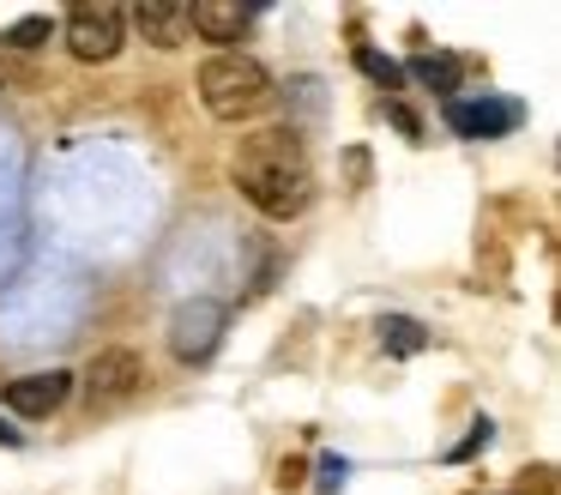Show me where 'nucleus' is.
Wrapping results in <instances>:
<instances>
[{
	"instance_id": "39448f33",
	"label": "nucleus",
	"mask_w": 561,
	"mask_h": 495,
	"mask_svg": "<svg viewBox=\"0 0 561 495\" xmlns=\"http://www.w3.org/2000/svg\"><path fill=\"white\" fill-rule=\"evenodd\" d=\"M525 121V109L513 103V97H447V127L459 133V139H501V133H513Z\"/></svg>"
},
{
	"instance_id": "1a4fd4ad",
	"label": "nucleus",
	"mask_w": 561,
	"mask_h": 495,
	"mask_svg": "<svg viewBox=\"0 0 561 495\" xmlns=\"http://www.w3.org/2000/svg\"><path fill=\"white\" fill-rule=\"evenodd\" d=\"M248 19H254V7H242V0H194L187 7V31H199L206 43H236Z\"/></svg>"
},
{
	"instance_id": "0eeeda50",
	"label": "nucleus",
	"mask_w": 561,
	"mask_h": 495,
	"mask_svg": "<svg viewBox=\"0 0 561 495\" xmlns=\"http://www.w3.org/2000/svg\"><path fill=\"white\" fill-rule=\"evenodd\" d=\"M67 393H73V374H67V369L19 374V381H7V405H13L19 417H49V410L67 405Z\"/></svg>"
},
{
	"instance_id": "4468645a",
	"label": "nucleus",
	"mask_w": 561,
	"mask_h": 495,
	"mask_svg": "<svg viewBox=\"0 0 561 495\" xmlns=\"http://www.w3.org/2000/svg\"><path fill=\"white\" fill-rule=\"evenodd\" d=\"M344 477H351V465H344L339 453H327V459H320V465H314V490H320V495L344 490Z\"/></svg>"
},
{
	"instance_id": "7ed1b4c3",
	"label": "nucleus",
	"mask_w": 561,
	"mask_h": 495,
	"mask_svg": "<svg viewBox=\"0 0 561 495\" xmlns=\"http://www.w3.org/2000/svg\"><path fill=\"white\" fill-rule=\"evenodd\" d=\"M127 43V12L115 0H85L67 12V48L79 60H115Z\"/></svg>"
},
{
	"instance_id": "f8f14e48",
	"label": "nucleus",
	"mask_w": 561,
	"mask_h": 495,
	"mask_svg": "<svg viewBox=\"0 0 561 495\" xmlns=\"http://www.w3.org/2000/svg\"><path fill=\"white\" fill-rule=\"evenodd\" d=\"M356 67H363L380 91H399V85H404V67H399V60H387V55H375V48H356Z\"/></svg>"
},
{
	"instance_id": "9d476101",
	"label": "nucleus",
	"mask_w": 561,
	"mask_h": 495,
	"mask_svg": "<svg viewBox=\"0 0 561 495\" xmlns=\"http://www.w3.org/2000/svg\"><path fill=\"white\" fill-rule=\"evenodd\" d=\"M404 79H416L423 91H440V97H447V91H459V79H465V60H459V55H440V48H435V55L423 48V55H416L411 67H404Z\"/></svg>"
},
{
	"instance_id": "dca6fc26",
	"label": "nucleus",
	"mask_w": 561,
	"mask_h": 495,
	"mask_svg": "<svg viewBox=\"0 0 561 495\" xmlns=\"http://www.w3.org/2000/svg\"><path fill=\"white\" fill-rule=\"evenodd\" d=\"M0 447H19V429H7V423H0Z\"/></svg>"
},
{
	"instance_id": "2eb2a0df",
	"label": "nucleus",
	"mask_w": 561,
	"mask_h": 495,
	"mask_svg": "<svg viewBox=\"0 0 561 495\" xmlns=\"http://www.w3.org/2000/svg\"><path fill=\"white\" fill-rule=\"evenodd\" d=\"M489 435H495V423H489V417H477V423H471V435H465V441H459V447H453V453H447V459H453V465H459V459H471V453H477V447H489Z\"/></svg>"
},
{
	"instance_id": "f03ea898",
	"label": "nucleus",
	"mask_w": 561,
	"mask_h": 495,
	"mask_svg": "<svg viewBox=\"0 0 561 495\" xmlns=\"http://www.w3.org/2000/svg\"><path fill=\"white\" fill-rule=\"evenodd\" d=\"M199 103L218 121H248L272 103V72L260 67L254 55H230V48H224V55H211L206 67H199Z\"/></svg>"
},
{
	"instance_id": "f257e3e1",
	"label": "nucleus",
	"mask_w": 561,
	"mask_h": 495,
	"mask_svg": "<svg viewBox=\"0 0 561 495\" xmlns=\"http://www.w3.org/2000/svg\"><path fill=\"white\" fill-rule=\"evenodd\" d=\"M230 181L242 188V200L266 217H302L314 200V164H308L302 139L290 127H260L248 139H236L230 151Z\"/></svg>"
},
{
	"instance_id": "6e6552de",
	"label": "nucleus",
	"mask_w": 561,
	"mask_h": 495,
	"mask_svg": "<svg viewBox=\"0 0 561 495\" xmlns=\"http://www.w3.org/2000/svg\"><path fill=\"white\" fill-rule=\"evenodd\" d=\"M134 24H139V36H146L151 48H182L187 36V7L182 0H139L134 7Z\"/></svg>"
},
{
	"instance_id": "9b49d317",
	"label": "nucleus",
	"mask_w": 561,
	"mask_h": 495,
	"mask_svg": "<svg viewBox=\"0 0 561 495\" xmlns=\"http://www.w3.org/2000/svg\"><path fill=\"white\" fill-rule=\"evenodd\" d=\"M380 345L392 350V357H416V350H428V326L411 320V314H380Z\"/></svg>"
},
{
	"instance_id": "ddd939ff",
	"label": "nucleus",
	"mask_w": 561,
	"mask_h": 495,
	"mask_svg": "<svg viewBox=\"0 0 561 495\" xmlns=\"http://www.w3.org/2000/svg\"><path fill=\"white\" fill-rule=\"evenodd\" d=\"M0 43H7V48H19V55H31V48H43V43H49V19H19L13 31H0Z\"/></svg>"
},
{
	"instance_id": "423d86ee",
	"label": "nucleus",
	"mask_w": 561,
	"mask_h": 495,
	"mask_svg": "<svg viewBox=\"0 0 561 495\" xmlns=\"http://www.w3.org/2000/svg\"><path fill=\"white\" fill-rule=\"evenodd\" d=\"M146 381V362L134 350H98L85 369V405L91 410H110V405H127Z\"/></svg>"
},
{
	"instance_id": "20e7f679",
	"label": "nucleus",
	"mask_w": 561,
	"mask_h": 495,
	"mask_svg": "<svg viewBox=\"0 0 561 495\" xmlns=\"http://www.w3.org/2000/svg\"><path fill=\"white\" fill-rule=\"evenodd\" d=\"M224 326H230V308H224V302H211V296L182 302V308H175V320H170L175 362H206L211 350L224 345Z\"/></svg>"
}]
</instances>
